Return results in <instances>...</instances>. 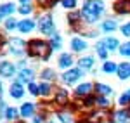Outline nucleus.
<instances>
[{"label":"nucleus","mask_w":130,"mask_h":123,"mask_svg":"<svg viewBox=\"0 0 130 123\" xmlns=\"http://www.w3.org/2000/svg\"><path fill=\"white\" fill-rule=\"evenodd\" d=\"M115 10L120 14H130V0H118L115 4Z\"/></svg>","instance_id":"7"},{"label":"nucleus","mask_w":130,"mask_h":123,"mask_svg":"<svg viewBox=\"0 0 130 123\" xmlns=\"http://www.w3.org/2000/svg\"><path fill=\"white\" fill-rule=\"evenodd\" d=\"M0 75L2 76H12L14 75V64L9 61H0Z\"/></svg>","instance_id":"6"},{"label":"nucleus","mask_w":130,"mask_h":123,"mask_svg":"<svg viewBox=\"0 0 130 123\" xmlns=\"http://www.w3.org/2000/svg\"><path fill=\"white\" fill-rule=\"evenodd\" d=\"M102 69H104L106 73H115V71H118V66H116L115 62L108 61V62H104V66H102Z\"/></svg>","instance_id":"21"},{"label":"nucleus","mask_w":130,"mask_h":123,"mask_svg":"<svg viewBox=\"0 0 130 123\" xmlns=\"http://www.w3.org/2000/svg\"><path fill=\"white\" fill-rule=\"evenodd\" d=\"M23 94H24V89L21 87V83H14V85L10 87V95H12L14 99H19V97H23Z\"/></svg>","instance_id":"10"},{"label":"nucleus","mask_w":130,"mask_h":123,"mask_svg":"<svg viewBox=\"0 0 130 123\" xmlns=\"http://www.w3.org/2000/svg\"><path fill=\"white\" fill-rule=\"evenodd\" d=\"M16 114H18V111H16L14 108H7V111H5V118L14 120V118H16Z\"/></svg>","instance_id":"26"},{"label":"nucleus","mask_w":130,"mask_h":123,"mask_svg":"<svg viewBox=\"0 0 130 123\" xmlns=\"http://www.w3.org/2000/svg\"><path fill=\"white\" fill-rule=\"evenodd\" d=\"M33 111H35V106L31 102H26V104H23V108H21V114L26 118V116H31L33 114Z\"/></svg>","instance_id":"14"},{"label":"nucleus","mask_w":130,"mask_h":123,"mask_svg":"<svg viewBox=\"0 0 130 123\" xmlns=\"http://www.w3.org/2000/svg\"><path fill=\"white\" fill-rule=\"evenodd\" d=\"M19 12H21V14H30L31 7H30V5H23V7H19Z\"/></svg>","instance_id":"35"},{"label":"nucleus","mask_w":130,"mask_h":123,"mask_svg":"<svg viewBox=\"0 0 130 123\" xmlns=\"http://www.w3.org/2000/svg\"><path fill=\"white\" fill-rule=\"evenodd\" d=\"M97 101H99V106H102V108H106V106H109V101H108V99H106L104 95H102V97H99Z\"/></svg>","instance_id":"33"},{"label":"nucleus","mask_w":130,"mask_h":123,"mask_svg":"<svg viewBox=\"0 0 130 123\" xmlns=\"http://www.w3.org/2000/svg\"><path fill=\"white\" fill-rule=\"evenodd\" d=\"M90 90H92V85L90 83H82V85L76 87V94L78 95H87V94H90Z\"/></svg>","instance_id":"15"},{"label":"nucleus","mask_w":130,"mask_h":123,"mask_svg":"<svg viewBox=\"0 0 130 123\" xmlns=\"http://www.w3.org/2000/svg\"><path fill=\"white\" fill-rule=\"evenodd\" d=\"M16 26H18V24H16L14 19H7L5 21V28H7V30H12V28H16Z\"/></svg>","instance_id":"31"},{"label":"nucleus","mask_w":130,"mask_h":123,"mask_svg":"<svg viewBox=\"0 0 130 123\" xmlns=\"http://www.w3.org/2000/svg\"><path fill=\"white\" fill-rule=\"evenodd\" d=\"M23 50H24V42L21 40V38H10V52L18 56Z\"/></svg>","instance_id":"5"},{"label":"nucleus","mask_w":130,"mask_h":123,"mask_svg":"<svg viewBox=\"0 0 130 123\" xmlns=\"http://www.w3.org/2000/svg\"><path fill=\"white\" fill-rule=\"evenodd\" d=\"M33 71L31 69H21L19 73V82H24V83H30L31 80H33Z\"/></svg>","instance_id":"12"},{"label":"nucleus","mask_w":130,"mask_h":123,"mask_svg":"<svg viewBox=\"0 0 130 123\" xmlns=\"http://www.w3.org/2000/svg\"><path fill=\"white\" fill-rule=\"evenodd\" d=\"M28 45H30V47H28V54H30V56H38L42 59H49V54H50V50H52V47L47 45L45 42L31 40Z\"/></svg>","instance_id":"2"},{"label":"nucleus","mask_w":130,"mask_h":123,"mask_svg":"<svg viewBox=\"0 0 130 123\" xmlns=\"http://www.w3.org/2000/svg\"><path fill=\"white\" fill-rule=\"evenodd\" d=\"M127 111H120V113H116L115 114V116H116V118H115V120H116V121H123V120H125V118H127Z\"/></svg>","instance_id":"30"},{"label":"nucleus","mask_w":130,"mask_h":123,"mask_svg":"<svg viewBox=\"0 0 130 123\" xmlns=\"http://www.w3.org/2000/svg\"><path fill=\"white\" fill-rule=\"evenodd\" d=\"M62 5H64L66 9H73V7L76 5V2H75V0H62Z\"/></svg>","instance_id":"29"},{"label":"nucleus","mask_w":130,"mask_h":123,"mask_svg":"<svg viewBox=\"0 0 130 123\" xmlns=\"http://www.w3.org/2000/svg\"><path fill=\"white\" fill-rule=\"evenodd\" d=\"M38 2H40L43 7H50V5H52V4H54L56 0H38Z\"/></svg>","instance_id":"37"},{"label":"nucleus","mask_w":130,"mask_h":123,"mask_svg":"<svg viewBox=\"0 0 130 123\" xmlns=\"http://www.w3.org/2000/svg\"><path fill=\"white\" fill-rule=\"evenodd\" d=\"M121 33H123L125 37H130V23L125 24V26H121Z\"/></svg>","instance_id":"34"},{"label":"nucleus","mask_w":130,"mask_h":123,"mask_svg":"<svg viewBox=\"0 0 130 123\" xmlns=\"http://www.w3.org/2000/svg\"><path fill=\"white\" fill-rule=\"evenodd\" d=\"M59 118H61V121H62V123H73V120H71L68 114H61Z\"/></svg>","instance_id":"36"},{"label":"nucleus","mask_w":130,"mask_h":123,"mask_svg":"<svg viewBox=\"0 0 130 123\" xmlns=\"http://www.w3.org/2000/svg\"><path fill=\"white\" fill-rule=\"evenodd\" d=\"M95 90H97L101 95H109L111 94V87L109 85H104V83H97V85H95Z\"/></svg>","instance_id":"17"},{"label":"nucleus","mask_w":130,"mask_h":123,"mask_svg":"<svg viewBox=\"0 0 130 123\" xmlns=\"http://www.w3.org/2000/svg\"><path fill=\"white\" fill-rule=\"evenodd\" d=\"M14 10V5L12 4H5V5H0V19L4 17V16H7Z\"/></svg>","instance_id":"18"},{"label":"nucleus","mask_w":130,"mask_h":123,"mask_svg":"<svg viewBox=\"0 0 130 123\" xmlns=\"http://www.w3.org/2000/svg\"><path fill=\"white\" fill-rule=\"evenodd\" d=\"M0 94H2V83H0Z\"/></svg>","instance_id":"39"},{"label":"nucleus","mask_w":130,"mask_h":123,"mask_svg":"<svg viewBox=\"0 0 130 123\" xmlns=\"http://www.w3.org/2000/svg\"><path fill=\"white\" fill-rule=\"evenodd\" d=\"M18 28H19V31H23V33H28V31H31L33 28H35V23L30 19H24L21 21L19 24H18Z\"/></svg>","instance_id":"8"},{"label":"nucleus","mask_w":130,"mask_h":123,"mask_svg":"<svg viewBox=\"0 0 130 123\" xmlns=\"http://www.w3.org/2000/svg\"><path fill=\"white\" fill-rule=\"evenodd\" d=\"M82 75H83V71H82L80 68H75V69H70V71L64 73V75H62V80L66 83H73V82H76Z\"/></svg>","instance_id":"4"},{"label":"nucleus","mask_w":130,"mask_h":123,"mask_svg":"<svg viewBox=\"0 0 130 123\" xmlns=\"http://www.w3.org/2000/svg\"><path fill=\"white\" fill-rule=\"evenodd\" d=\"M71 47H73V50L80 52V50H85L87 49V43H85V40H82V38H73L71 40Z\"/></svg>","instance_id":"11"},{"label":"nucleus","mask_w":130,"mask_h":123,"mask_svg":"<svg viewBox=\"0 0 130 123\" xmlns=\"http://www.w3.org/2000/svg\"><path fill=\"white\" fill-rule=\"evenodd\" d=\"M33 121H35V123H42V121H43V118H42V116H37Z\"/></svg>","instance_id":"38"},{"label":"nucleus","mask_w":130,"mask_h":123,"mask_svg":"<svg viewBox=\"0 0 130 123\" xmlns=\"http://www.w3.org/2000/svg\"><path fill=\"white\" fill-rule=\"evenodd\" d=\"M66 99H68V94L64 92V90H61V92H59V95L56 97L57 104H64V102H66Z\"/></svg>","instance_id":"24"},{"label":"nucleus","mask_w":130,"mask_h":123,"mask_svg":"<svg viewBox=\"0 0 130 123\" xmlns=\"http://www.w3.org/2000/svg\"><path fill=\"white\" fill-rule=\"evenodd\" d=\"M30 92L33 94V95H37V94H40V89H38L35 83H30Z\"/></svg>","instance_id":"32"},{"label":"nucleus","mask_w":130,"mask_h":123,"mask_svg":"<svg viewBox=\"0 0 130 123\" xmlns=\"http://www.w3.org/2000/svg\"><path fill=\"white\" fill-rule=\"evenodd\" d=\"M71 62H73V59H71L70 54H62L59 57V66L61 68H68V66H71Z\"/></svg>","instance_id":"16"},{"label":"nucleus","mask_w":130,"mask_h":123,"mask_svg":"<svg viewBox=\"0 0 130 123\" xmlns=\"http://www.w3.org/2000/svg\"><path fill=\"white\" fill-rule=\"evenodd\" d=\"M120 54L121 56H130V42L128 43H123L120 47Z\"/></svg>","instance_id":"25"},{"label":"nucleus","mask_w":130,"mask_h":123,"mask_svg":"<svg viewBox=\"0 0 130 123\" xmlns=\"http://www.w3.org/2000/svg\"><path fill=\"white\" fill-rule=\"evenodd\" d=\"M21 2H30V0H21Z\"/></svg>","instance_id":"40"},{"label":"nucleus","mask_w":130,"mask_h":123,"mask_svg":"<svg viewBox=\"0 0 130 123\" xmlns=\"http://www.w3.org/2000/svg\"><path fill=\"white\" fill-rule=\"evenodd\" d=\"M102 10H104V2H101V0H87L83 4L82 16L89 21V23H95V21L99 19Z\"/></svg>","instance_id":"1"},{"label":"nucleus","mask_w":130,"mask_h":123,"mask_svg":"<svg viewBox=\"0 0 130 123\" xmlns=\"http://www.w3.org/2000/svg\"><path fill=\"white\" fill-rule=\"evenodd\" d=\"M116 28V23L113 19H109V21H104V24H102V30L104 31H113Z\"/></svg>","instance_id":"22"},{"label":"nucleus","mask_w":130,"mask_h":123,"mask_svg":"<svg viewBox=\"0 0 130 123\" xmlns=\"http://www.w3.org/2000/svg\"><path fill=\"white\" fill-rule=\"evenodd\" d=\"M102 42H104V45H106L108 50H115L118 47V40L116 38H106V40H102Z\"/></svg>","instance_id":"20"},{"label":"nucleus","mask_w":130,"mask_h":123,"mask_svg":"<svg viewBox=\"0 0 130 123\" xmlns=\"http://www.w3.org/2000/svg\"><path fill=\"white\" fill-rule=\"evenodd\" d=\"M38 30L42 33H45V35H50V37H54L56 35V31H54V23L50 19L49 16H43L40 21H38Z\"/></svg>","instance_id":"3"},{"label":"nucleus","mask_w":130,"mask_h":123,"mask_svg":"<svg viewBox=\"0 0 130 123\" xmlns=\"http://www.w3.org/2000/svg\"><path fill=\"white\" fill-rule=\"evenodd\" d=\"M19 123H23V121H19Z\"/></svg>","instance_id":"41"},{"label":"nucleus","mask_w":130,"mask_h":123,"mask_svg":"<svg viewBox=\"0 0 130 123\" xmlns=\"http://www.w3.org/2000/svg\"><path fill=\"white\" fill-rule=\"evenodd\" d=\"M92 66H94V59L92 57H83V59L78 61V68L80 69H90Z\"/></svg>","instance_id":"13"},{"label":"nucleus","mask_w":130,"mask_h":123,"mask_svg":"<svg viewBox=\"0 0 130 123\" xmlns=\"http://www.w3.org/2000/svg\"><path fill=\"white\" fill-rule=\"evenodd\" d=\"M127 104H130V90L120 95V106H127Z\"/></svg>","instance_id":"23"},{"label":"nucleus","mask_w":130,"mask_h":123,"mask_svg":"<svg viewBox=\"0 0 130 123\" xmlns=\"http://www.w3.org/2000/svg\"><path fill=\"white\" fill-rule=\"evenodd\" d=\"M118 76H120V80L128 78V76H130V64L123 62L121 66H118Z\"/></svg>","instance_id":"9"},{"label":"nucleus","mask_w":130,"mask_h":123,"mask_svg":"<svg viewBox=\"0 0 130 123\" xmlns=\"http://www.w3.org/2000/svg\"><path fill=\"white\" fill-rule=\"evenodd\" d=\"M95 49H97V54H99V57H102V59H106V57H108V49H106L104 42H99Z\"/></svg>","instance_id":"19"},{"label":"nucleus","mask_w":130,"mask_h":123,"mask_svg":"<svg viewBox=\"0 0 130 123\" xmlns=\"http://www.w3.org/2000/svg\"><path fill=\"white\" fill-rule=\"evenodd\" d=\"M38 89H40V94H43V95H47V94L50 92V85L49 83H42Z\"/></svg>","instance_id":"28"},{"label":"nucleus","mask_w":130,"mask_h":123,"mask_svg":"<svg viewBox=\"0 0 130 123\" xmlns=\"http://www.w3.org/2000/svg\"><path fill=\"white\" fill-rule=\"evenodd\" d=\"M42 78L43 80H54V71L52 69H45V71L42 73Z\"/></svg>","instance_id":"27"}]
</instances>
